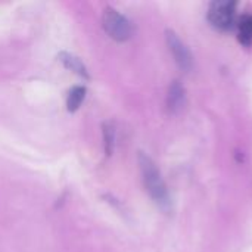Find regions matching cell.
<instances>
[{"instance_id":"1","label":"cell","mask_w":252,"mask_h":252,"mask_svg":"<svg viewBox=\"0 0 252 252\" xmlns=\"http://www.w3.org/2000/svg\"><path fill=\"white\" fill-rule=\"evenodd\" d=\"M137 159H139V165H140L143 185H145L148 193L151 195V198L155 201V204L158 207H161L162 210H168L170 208V196H168L167 186H165V183H164V180L161 177V173H159L158 167L143 152H139Z\"/></svg>"},{"instance_id":"2","label":"cell","mask_w":252,"mask_h":252,"mask_svg":"<svg viewBox=\"0 0 252 252\" xmlns=\"http://www.w3.org/2000/svg\"><path fill=\"white\" fill-rule=\"evenodd\" d=\"M102 27L105 32L115 41H126L133 35L131 22L118 10L109 6L105 7L102 13Z\"/></svg>"},{"instance_id":"3","label":"cell","mask_w":252,"mask_h":252,"mask_svg":"<svg viewBox=\"0 0 252 252\" xmlns=\"http://www.w3.org/2000/svg\"><path fill=\"white\" fill-rule=\"evenodd\" d=\"M238 3L235 0H217L213 1L208 10V19L217 30L227 31L235 22Z\"/></svg>"},{"instance_id":"4","label":"cell","mask_w":252,"mask_h":252,"mask_svg":"<svg viewBox=\"0 0 252 252\" xmlns=\"http://www.w3.org/2000/svg\"><path fill=\"white\" fill-rule=\"evenodd\" d=\"M165 38H167L168 49H170L176 63L179 65V68L186 72L190 71L193 66V59H192V55H190L189 49L186 47V44L179 38V35L173 30L165 31Z\"/></svg>"},{"instance_id":"5","label":"cell","mask_w":252,"mask_h":252,"mask_svg":"<svg viewBox=\"0 0 252 252\" xmlns=\"http://www.w3.org/2000/svg\"><path fill=\"white\" fill-rule=\"evenodd\" d=\"M185 100H186L185 87L180 84V81H173L168 89V94H167V106H168L170 112H173V114L180 112L185 106Z\"/></svg>"},{"instance_id":"6","label":"cell","mask_w":252,"mask_h":252,"mask_svg":"<svg viewBox=\"0 0 252 252\" xmlns=\"http://www.w3.org/2000/svg\"><path fill=\"white\" fill-rule=\"evenodd\" d=\"M58 58H59V61L63 63L65 68L71 69L72 72H75L77 75H80V77H83V78H87V80L90 78V74H89L86 65H84V63L81 62V59L77 58L75 55L68 53V52H61V53L58 55Z\"/></svg>"},{"instance_id":"7","label":"cell","mask_w":252,"mask_h":252,"mask_svg":"<svg viewBox=\"0 0 252 252\" xmlns=\"http://www.w3.org/2000/svg\"><path fill=\"white\" fill-rule=\"evenodd\" d=\"M86 97V87L84 86H74L69 93H68V97H66V109L69 112H75L80 105L83 103Z\"/></svg>"},{"instance_id":"8","label":"cell","mask_w":252,"mask_h":252,"mask_svg":"<svg viewBox=\"0 0 252 252\" xmlns=\"http://www.w3.org/2000/svg\"><path fill=\"white\" fill-rule=\"evenodd\" d=\"M238 30H239V41L245 46L252 44V15H245L241 18L239 24H238Z\"/></svg>"},{"instance_id":"9","label":"cell","mask_w":252,"mask_h":252,"mask_svg":"<svg viewBox=\"0 0 252 252\" xmlns=\"http://www.w3.org/2000/svg\"><path fill=\"white\" fill-rule=\"evenodd\" d=\"M102 133H103V146H105V154L111 155L114 151L115 145V127L111 121L103 123L102 126Z\"/></svg>"}]
</instances>
